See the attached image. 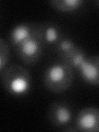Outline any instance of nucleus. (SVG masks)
I'll return each instance as SVG.
<instances>
[{
	"label": "nucleus",
	"mask_w": 99,
	"mask_h": 132,
	"mask_svg": "<svg viewBox=\"0 0 99 132\" xmlns=\"http://www.w3.org/2000/svg\"><path fill=\"white\" fill-rule=\"evenodd\" d=\"M0 74L3 88L9 94L22 96L27 93L31 88V73L22 65L14 64L7 66Z\"/></svg>",
	"instance_id": "obj_1"
},
{
	"label": "nucleus",
	"mask_w": 99,
	"mask_h": 132,
	"mask_svg": "<svg viewBox=\"0 0 99 132\" xmlns=\"http://www.w3.org/2000/svg\"><path fill=\"white\" fill-rule=\"evenodd\" d=\"M73 69L63 61L47 66L43 73V84L49 91L61 93L68 90L73 82Z\"/></svg>",
	"instance_id": "obj_2"
},
{
	"label": "nucleus",
	"mask_w": 99,
	"mask_h": 132,
	"mask_svg": "<svg viewBox=\"0 0 99 132\" xmlns=\"http://www.w3.org/2000/svg\"><path fill=\"white\" fill-rule=\"evenodd\" d=\"M44 45L36 36L23 41L16 48L18 58L25 64L34 65L40 60L43 53Z\"/></svg>",
	"instance_id": "obj_3"
},
{
	"label": "nucleus",
	"mask_w": 99,
	"mask_h": 132,
	"mask_svg": "<svg viewBox=\"0 0 99 132\" xmlns=\"http://www.w3.org/2000/svg\"><path fill=\"white\" fill-rule=\"evenodd\" d=\"M47 117L55 127L66 128L73 119V111L70 105L64 102H55L49 106Z\"/></svg>",
	"instance_id": "obj_4"
},
{
	"label": "nucleus",
	"mask_w": 99,
	"mask_h": 132,
	"mask_svg": "<svg viewBox=\"0 0 99 132\" xmlns=\"http://www.w3.org/2000/svg\"><path fill=\"white\" fill-rule=\"evenodd\" d=\"M74 126L81 132H99V109L88 106L78 111Z\"/></svg>",
	"instance_id": "obj_5"
},
{
	"label": "nucleus",
	"mask_w": 99,
	"mask_h": 132,
	"mask_svg": "<svg viewBox=\"0 0 99 132\" xmlns=\"http://www.w3.org/2000/svg\"><path fill=\"white\" fill-rule=\"evenodd\" d=\"M77 70L85 82L99 86V55L87 56Z\"/></svg>",
	"instance_id": "obj_6"
},
{
	"label": "nucleus",
	"mask_w": 99,
	"mask_h": 132,
	"mask_svg": "<svg viewBox=\"0 0 99 132\" xmlns=\"http://www.w3.org/2000/svg\"><path fill=\"white\" fill-rule=\"evenodd\" d=\"M36 36L44 45H54L55 46L64 37L60 28L52 22L37 23Z\"/></svg>",
	"instance_id": "obj_7"
},
{
	"label": "nucleus",
	"mask_w": 99,
	"mask_h": 132,
	"mask_svg": "<svg viewBox=\"0 0 99 132\" xmlns=\"http://www.w3.org/2000/svg\"><path fill=\"white\" fill-rule=\"evenodd\" d=\"M37 23H19L11 29L9 34L10 43L16 47L23 41L36 36Z\"/></svg>",
	"instance_id": "obj_8"
},
{
	"label": "nucleus",
	"mask_w": 99,
	"mask_h": 132,
	"mask_svg": "<svg viewBox=\"0 0 99 132\" xmlns=\"http://www.w3.org/2000/svg\"><path fill=\"white\" fill-rule=\"evenodd\" d=\"M51 6L55 9L62 12H75L82 6L84 0H51Z\"/></svg>",
	"instance_id": "obj_9"
},
{
	"label": "nucleus",
	"mask_w": 99,
	"mask_h": 132,
	"mask_svg": "<svg viewBox=\"0 0 99 132\" xmlns=\"http://www.w3.org/2000/svg\"><path fill=\"white\" fill-rule=\"evenodd\" d=\"M10 46L3 38L0 39V72L5 69L10 61Z\"/></svg>",
	"instance_id": "obj_10"
},
{
	"label": "nucleus",
	"mask_w": 99,
	"mask_h": 132,
	"mask_svg": "<svg viewBox=\"0 0 99 132\" xmlns=\"http://www.w3.org/2000/svg\"><path fill=\"white\" fill-rule=\"evenodd\" d=\"M96 3L97 4V6L99 7V1H97V2H96Z\"/></svg>",
	"instance_id": "obj_11"
}]
</instances>
